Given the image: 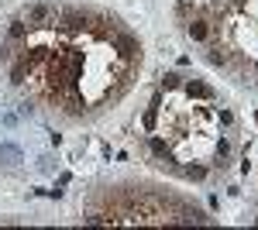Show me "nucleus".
I'll return each mask as SVG.
<instances>
[{
  "label": "nucleus",
  "mask_w": 258,
  "mask_h": 230,
  "mask_svg": "<svg viewBox=\"0 0 258 230\" xmlns=\"http://www.w3.org/2000/svg\"><path fill=\"white\" fill-rule=\"evenodd\" d=\"M186 35L200 45H207V41H214V21L207 18V14H193V18L186 21Z\"/></svg>",
  "instance_id": "obj_2"
},
{
  "label": "nucleus",
  "mask_w": 258,
  "mask_h": 230,
  "mask_svg": "<svg viewBox=\"0 0 258 230\" xmlns=\"http://www.w3.org/2000/svg\"><path fill=\"white\" fill-rule=\"evenodd\" d=\"M62 7H55V4H31V7H24V14H21V21L28 24V28H38V24H48L52 18H59Z\"/></svg>",
  "instance_id": "obj_1"
},
{
  "label": "nucleus",
  "mask_w": 258,
  "mask_h": 230,
  "mask_svg": "<svg viewBox=\"0 0 258 230\" xmlns=\"http://www.w3.org/2000/svg\"><path fill=\"white\" fill-rule=\"evenodd\" d=\"M182 90H186V96H200V100H210V103L217 96L207 83H200V79H182Z\"/></svg>",
  "instance_id": "obj_3"
},
{
  "label": "nucleus",
  "mask_w": 258,
  "mask_h": 230,
  "mask_svg": "<svg viewBox=\"0 0 258 230\" xmlns=\"http://www.w3.org/2000/svg\"><path fill=\"white\" fill-rule=\"evenodd\" d=\"M172 90H182V76H176V72L162 79V93H172Z\"/></svg>",
  "instance_id": "obj_4"
}]
</instances>
